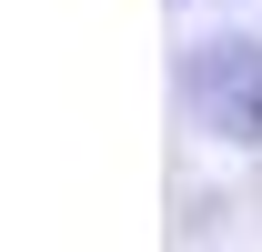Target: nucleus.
Listing matches in <instances>:
<instances>
[{"label": "nucleus", "mask_w": 262, "mask_h": 252, "mask_svg": "<svg viewBox=\"0 0 262 252\" xmlns=\"http://www.w3.org/2000/svg\"><path fill=\"white\" fill-rule=\"evenodd\" d=\"M182 101H192L202 131L262 152V40H212V51H192V61H182Z\"/></svg>", "instance_id": "nucleus-1"}]
</instances>
